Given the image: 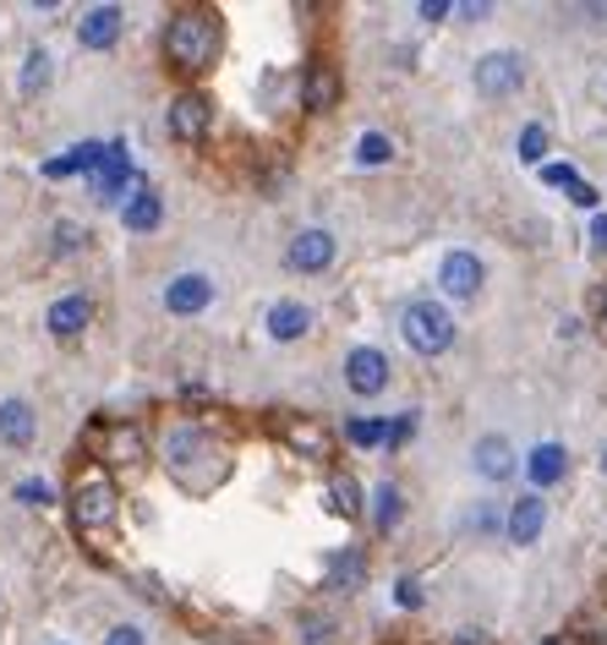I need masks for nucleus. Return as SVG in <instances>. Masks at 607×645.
<instances>
[{
	"mask_svg": "<svg viewBox=\"0 0 607 645\" xmlns=\"http://www.w3.org/2000/svg\"><path fill=\"white\" fill-rule=\"evenodd\" d=\"M121 39V6H94V11H83V22H77V44L83 50H110Z\"/></svg>",
	"mask_w": 607,
	"mask_h": 645,
	"instance_id": "13",
	"label": "nucleus"
},
{
	"mask_svg": "<svg viewBox=\"0 0 607 645\" xmlns=\"http://www.w3.org/2000/svg\"><path fill=\"white\" fill-rule=\"evenodd\" d=\"M455 645H492L481 630H465V635H455Z\"/></svg>",
	"mask_w": 607,
	"mask_h": 645,
	"instance_id": "38",
	"label": "nucleus"
},
{
	"mask_svg": "<svg viewBox=\"0 0 607 645\" xmlns=\"http://www.w3.org/2000/svg\"><path fill=\"white\" fill-rule=\"evenodd\" d=\"M339 94H345V88H339V72H334L328 61H312L306 77H302V105L306 110H334Z\"/></svg>",
	"mask_w": 607,
	"mask_h": 645,
	"instance_id": "15",
	"label": "nucleus"
},
{
	"mask_svg": "<svg viewBox=\"0 0 607 645\" xmlns=\"http://www.w3.org/2000/svg\"><path fill=\"white\" fill-rule=\"evenodd\" d=\"M306 328H312V313H306L302 302H280V307H269V334H274L280 345L302 339Z\"/></svg>",
	"mask_w": 607,
	"mask_h": 645,
	"instance_id": "20",
	"label": "nucleus"
},
{
	"mask_svg": "<svg viewBox=\"0 0 607 645\" xmlns=\"http://www.w3.org/2000/svg\"><path fill=\"white\" fill-rule=\"evenodd\" d=\"M39 438V416L28 400H0V444L6 449H28Z\"/></svg>",
	"mask_w": 607,
	"mask_h": 645,
	"instance_id": "14",
	"label": "nucleus"
},
{
	"mask_svg": "<svg viewBox=\"0 0 607 645\" xmlns=\"http://www.w3.org/2000/svg\"><path fill=\"white\" fill-rule=\"evenodd\" d=\"M328 580H334L339 591H361L367 558H361V553H334V558H328Z\"/></svg>",
	"mask_w": 607,
	"mask_h": 645,
	"instance_id": "23",
	"label": "nucleus"
},
{
	"mask_svg": "<svg viewBox=\"0 0 607 645\" xmlns=\"http://www.w3.org/2000/svg\"><path fill=\"white\" fill-rule=\"evenodd\" d=\"M77 247H83V230H77L72 219H61V225H55V252H77Z\"/></svg>",
	"mask_w": 607,
	"mask_h": 645,
	"instance_id": "29",
	"label": "nucleus"
},
{
	"mask_svg": "<svg viewBox=\"0 0 607 645\" xmlns=\"http://www.w3.org/2000/svg\"><path fill=\"white\" fill-rule=\"evenodd\" d=\"M470 466H476L481 482H509V477H514V444H509L503 433H487V438H476Z\"/></svg>",
	"mask_w": 607,
	"mask_h": 645,
	"instance_id": "9",
	"label": "nucleus"
},
{
	"mask_svg": "<svg viewBox=\"0 0 607 645\" xmlns=\"http://www.w3.org/2000/svg\"><path fill=\"white\" fill-rule=\"evenodd\" d=\"M470 83H476V94H487V99H509V94H520V83H525V61H520L514 50H492V55L476 61Z\"/></svg>",
	"mask_w": 607,
	"mask_h": 645,
	"instance_id": "4",
	"label": "nucleus"
},
{
	"mask_svg": "<svg viewBox=\"0 0 607 645\" xmlns=\"http://www.w3.org/2000/svg\"><path fill=\"white\" fill-rule=\"evenodd\" d=\"M105 460L138 466V460H143V433H138V427H110V433H105Z\"/></svg>",
	"mask_w": 607,
	"mask_h": 645,
	"instance_id": "21",
	"label": "nucleus"
},
{
	"mask_svg": "<svg viewBox=\"0 0 607 645\" xmlns=\"http://www.w3.org/2000/svg\"><path fill=\"white\" fill-rule=\"evenodd\" d=\"M575 203H581V208H597V192H592V186L581 181V186H575Z\"/></svg>",
	"mask_w": 607,
	"mask_h": 645,
	"instance_id": "37",
	"label": "nucleus"
},
{
	"mask_svg": "<svg viewBox=\"0 0 607 645\" xmlns=\"http://www.w3.org/2000/svg\"><path fill=\"white\" fill-rule=\"evenodd\" d=\"M50 83V50H28L22 61V94H39Z\"/></svg>",
	"mask_w": 607,
	"mask_h": 645,
	"instance_id": "25",
	"label": "nucleus"
},
{
	"mask_svg": "<svg viewBox=\"0 0 607 645\" xmlns=\"http://www.w3.org/2000/svg\"><path fill=\"white\" fill-rule=\"evenodd\" d=\"M285 263H291L296 274H323V269L334 263V236H328V230H302V236L285 247Z\"/></svg>",
	"mask_w": 607,
	"mask_h": 645,
	"instance_id": "11",
	"label": "nucleus"
},
{
	"mask_svg": "<svg viewBox=\"0 0 607 645\" xmlns=\"http://www.w3.org/2000/svg\"><path fill=\"white\" fill-rule=\"evenodd\" d=\"M603 322H607V302H603Z\"/></svg>",
	"mask_w": 607,
	"mask_h": 645,
	"instance_id": "40",
	"label": "nucleus"
},
{
	"mask_svg": "<svg viewBox=\"0 0 607 645\" xmlns=\"http://www.w3.org/2000/svg\"><path fill=\"white\" fill-rule=\"evenodd\" d=\"M592 241L607 252V214H597V219H592Z\"/></svg>",
	"mask_w": 607,
	"mask_h": 645,
	"instance_id": "36",
	"label": "nucleus"
},
{
	"mask_svg": "<svg viewBox=\"0 0 607 645\" xmlns=\"http://www.w3.org/2000/svg\"><path fill=\"white\" fill-rule=\"evenodd\" d=\"M400 608H422V586H416L411 575L400 580Z\"/></svg>",
	"mask_w": 607,
	"mask_h": 645,
	"instance_id": "33",
	"label": "nucleus"
},
{
	"mask_svg": "<svg viewBox=\"0 0 607 645\" xmlns=\"http://www.w3.org/2000/svg\"><path fill=\"white\" fill-rule=\"evenodd\" d=\"M214 55H219V17L214 11H181V17H170V28H164V61L175 72L197 77V72L214 66Z\"/></svg>",
	"mask_w": 607,
	"mask_h": 645,
	"instance_id": "1",
	"label": "nucleus"
},
{
	"mask_svg": "<svg viewBox=\"0 0 607 645\" xmlns=\"http://www.w3.org/2000/svg\"><path fill=\"white\" fill-rule=\"evenodd\" d=\"M159 219H164V203H159V192H153V186L132 192V197H127V208H121V225H127L132 236H149V230H159Z\"/></svg>",
	"mask_w": 607,
	"mask_h": 645,
	"instance_id": "17",
	"label": "nucleus"
},
{
	"mask_svg": "<svg viewBox=\"0 0 607 645\" xmlns=\"http://www.w3.org/2000/svg\"><path fill=\"white\" fill-rule=\"evenodd\" d=\"M603 477H607V449H603Z\"/></svg>",
	"mask_w": 607,
	"mask_h": 645,
	"instance_id": "39",
	"label": "nucleus"
},
{
	"mask_svg": "<svg viewBox=\"0 0 607 645\" xmlns=\"http://www.w3.org/2000/svg\"><path fill=\"white\" fill-rule=\"evenodd\" d=\"M280 438H285V449L302 455V460H328V455H334L328 427H317V422H306V416H285V422H280Z\"/></svg>",
	"mask_w": 607,
	"mask_h": 645,
	"instance_id": "10",
	"label": "nucleus"
},
{
	"mask_svg": "<svg viewBox=\"0 0 607 645\" xmlns=\"http://www.w3.org/2000/svg\"><path fill=\"white\" fill-rule=\"evenodd\" d=\"M17 498H22V503H50V487L44 482H17Z\"/></svg>",
	"mask_w": 607,
	"mask_h": 645,
	"instance_id": "32",
	"label": "nucleus"
},
{
	"mask_svg": "<svg viewBox=\"0 0 607 645\" xmlns=\"http://www.w3.org/2000/svg\"><path fill=\"white\" fill-rule=\"evenodd\" d=\"M345 438H350L356 449H378V444H389V422H350Z\"/></svg>",
	"mask_w": 607,
	"mask_h": 645,
	"instance_id": "26",
	"label": "nucleus"
},
{
	"mask_svg": "<svg viewBox=\"0 0 607 645\" xmlns=\"http://www.w3.org/2000/svg\"><path fill=\"white\" fill-rule=\"evenodd\" d=\"M542 525H548V498H542V492H525V498L509 509V520H503V531H509L514 547H531V542L542 536Z\"/></svg>",
	"mask_w": 607,
	"mask_h": 645,
	"instance_id": "12",
	"label": "nucleus"
},
{
	"mask_svg": "<svg viewBox=\"0 0 607 645\" xmlns=\"http://www.w3.org/2000/svg\"><path fill=\"white\" fill-rule=\"evenodd\" d=\"M542 181H548V186H570V192L581 186V175H575L570 164H548V170H542Z\"/></svg>",
	"mask_w": 607,
	"mask_h": 645,
	"instance_id": "31",
	"label": "nucleus"
},
{
	"mask_svg": "<svg viewBox=\"0 0 607 645\" xmlns=\"http://www.w3.org/2000/svg\"><path fill=\"white\" fill-rule=\"evenodd\" d=\"M116 482L105 477V471H83L77 482H72V520L83 525V531H105L110 520H116Z\"/></svg>",
	"mask_w": 607,
	"mask_h": 645,
	"instance_id": "3",
	"label": "nucleus"
},
{
	"mask_svg": "<svg viewBox=\"0 0 607 645\" xmlns=\"http://www.w3.org/2000/svg\"><path fill=\"white\" fill-rule=\"evenodd\" d=\"M105 645H149V635H143L138 624H116V630L105 635Z\"/></svg>",
	"mask_w": 607,
	"mask_h": 645,
	"instance_id": "30",
	"label": "nucleus"
},
{
	"mask_svg": "<svg viewBox=\"0 0 607 645\" xmlns=\"http://www.w3.org/2000/svg\"><path fill=\"white\" fill-rule=\"evenodd\" d=\"M470 525H476V531H503V525H498V514H492V509H476V514H470Z\"/></svg>",
	"mask_w": 607,
	"mask_h": 645,
	"instance_id": "34",
	"label": "nucleus"
},
{
	"mask_svg": "<svg viewBox=\"0 0 607 645\" xmlns=\"http://www.w3.org/2000/svg\"><path fill=\"white\" fill-rule=\"evenodd\" d=\"M438 285H444V296H455V302H476L481 285H487V269H481L476 252H449L444 269H438Z\"/></svg>",
	"mask_w": 607,
	"mask_h": 645,
	"instance_id": "6",
	"label": "nucleus"
},
{
	"mask_svg": "<svg viewBox=\"0 0 607 645\" xmlns=\"http://www.w3.org/2000/svg\"><path fill=\"white\" fill-rule=\"evenodd\" d=\"M542 149H548V132H542V127H525V132H520V160L536 164L542 160Z\"/></svg>",
	"mask_w": 607,
	"mask_h": 645,
	"instance_id": "28",
	"label": "nucleus"
},
{
	"mask_svg": "<svg viewBox=\"0 0 607 645\" xmlns=\"http://www.w3.org/2000/svg\"><path fill=\"white\" fill-rule=\"evenodd\" d=\"M88 318H94V307H88V296H61L55 307H50V334L55 339H77L83 328H88Z\"/></svg>",
	"mask_w": 607,
	"mask_h": 645,
	"instance_id": "18",
	"label": "nucleus"
},
{
	"mask_svg": "<svg viewBox=\"0 0 607 645\" xmlns=\"http://www.w3.org/2000/svg\"><path fill=\"white\" fill-rule=\"evenodd\" d=\"M164 121H170V138H175V143H197V138L208 132V121H214V105H208L203 94H181Z\"/></svg>",
	"mask_w": 607,
	"mask_h": 645,
	"instance_id": "8",
	"label": "nucleus"
},
{
	"mask_svg": "<svg viewBox=\"0 0 607 645\" xmlns=\"http://www.w3.org/2000/svg\"><path fill=\"white\" fill-rule=\"evenodd\" d=\"M422 17L438 22V17H449V6H444V0H422Z\"/></svg>",
	"mask_w": 607,
	"mask_h": 645,
	"instance_id": "35",
	"label": "nucleus"
},
{
	"mask_svg": "<svg viewBox=\"0 0 607 645\" xmlns=\"http://www.w3.org/2000/svg\"><path fill=\"white\" fill-rule=\"evenodd\" d=\"M564 471H570V455H564V444H536V449L525 455V477H531V487L564 482Z\"/></svg>",
	"mask_w": 607,
	"mask_h": 645,
	"instance_id": "16",
	"label": "nucleus"
},
{
	"mask_svg": "<svg viewBox=\"0 0 607 645\" xmlns=\"http://www.w3.org/2000/svg\"><path fill=\"white\" fill-rule=\"evenodd\" d=\"M208 302H214V280L208 274H175L164 285V313H175V318H197Z\"/></svg>",
	"mask_w": 607,
	"mask_h": 645,
	"instance_id": "7",
	"label": "nucleus"
},
{
	"mask_svg": "<svg viewBox=\"0 0 607 645\" xmlns=\"http://www.w3.org/2000/svg\"><path fill=\"white\" fill-rule=\"evenodd\" d=\"M328 509L345 514V520L361 514V487H356V477H334V482H328Z\"/></svg>",
	"mask_w": 607,
	"mask_h": 645,
	"instance_id": "24",
	"label": "nucleus"
},
{
	"mask_svg": "<svg viewBox=\"0 0 607 645\" xmlns=\"http://www.w3.org/2000/svg\"><path fill=\"white\" fill-rule=\"evenodd\" d=\"M372 503H378V509H372V525H378V531L389 536V531H394V525L405 520V492H400L394 482H383L378 492H372Z\"/></svg>",
	"mask_w": 607,
	"mask_h": 645,
	"instance_id": "22",
	"label": "nucleus"
},
{
	"mask_svg": "<svg viewBox=\"0 0 607 645\" xmlns=\"http://www.w3.org/2000/svg\"><path fill=\"white\" fill-rule=\"evenodd\" d=\"M105 160H110V149H105V143H83V149H72L66 160L44 164V175H50V181H66V175H83V170H88V175H99Z\"/></svg>",
	"mask_w": 607,
	"mask_h": 645,
	"instance_id": "19",
	"label": "nucleus"
},
{
	"mask_svg": "<svg viewBox=\"0 0 607 645\" xmlns=\"http://www.w3.org/2000/svg\"><path fill=\"white\" fill-rule=\"evenodd\" d=\"M400 334H405V345L416 356H444L455 345V318H449L444 302H411L400 313Z\"/></svg>",
	"mask_w": 607,
	"mask_h": 645,
	"instance_id": "2",
	"label": "nucleus"
},
{
	"mask_svg": "<svg viewBox=\"0 0 607 645\" xmlns=\"http://www.w3.org/2000/svg\"><path fill=\"white\" fill-rule=\"evenodd\" d=\"M394 160V143L383 138V132H367L361 143H356V164H389Z\"/></svg>",
	"mask_w": 607,
	"mask_h": 645,
	"instance_id": "27",
	"label": "nucleus"
},
{
	"mask_svg": "<svg viewBox=\"0 0 607 645\" xmlns=\"http://www.w3.org/2000/svg\"><path fill=\"white\" fill-rule=\"evenodd\" d=\"M345 389L361 394V400L383 394V389H389V356L372 350V345H356V350L345 356Z\"/></svg>",
	"mask_w": 607,
	"mask_h": 645,
	"instance_id": "5",
	"label": "nucleus"
}]
</instances>
